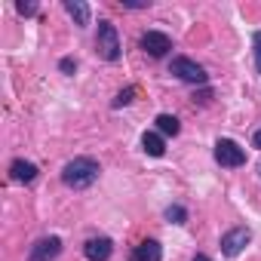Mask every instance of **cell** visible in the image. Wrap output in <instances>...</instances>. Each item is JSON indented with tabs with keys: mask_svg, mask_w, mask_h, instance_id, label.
<instances>
[{
	"mask_svg": "<svg viewBox=\"0 0 261 261\" xmlns=\"http://www.w3.org/2000/svg\"><path fill=\"white\" fill-rule=\"evenodd\" d=\"M65 10H68V16H71L77 25H89V7H86V4H80V0H68Z\"/></svg>",
	"mask_w": 261,
	"mask_h": 261,
	"instance_id": "cell-12",
	"label": "cell"
},
{
	"mask_svg": "<svg viewBox=\"0 0 261 261\" xmlns=\"http://www.w3.org/2000/svg\"><path fill=\"white\" fill-rule=\"evenodd\" d=\"M16 10H19L22 16H34V13H37V4H25V0H22V4H16Z\"/></svg>",
	"mask_w": 261,
	"mask_h": 261,
	"instance_id": "cell-17",
	"label": "cell"
},
{
	"mask_svg": "<svg viewBox=\"0 0 261 261\" xmlns=\"http://www.w3.org/2000/svg\"><path fill=\"white\" fill-rule=\"evenodd\" d=\"M215 160H218L221 166H227V169H237V166L246 163V151H243L233 139H218V145H215Z\"/></svg>",
	"mask_w": 261,
	"mask_h": 261,
	"instance_id": "cell-3",
	"label": "cell"
},
{
	"mask_svg": "<svg viewBox=\"0 0 261 261\" xmlns=\"http://www.w3.org/2000/svg\"><path fill=\"white\" fill-rule=\"evenodd\" d=\"M255 148H261V129L255 133Z\"/></svg>",
	"mask_w": 261,
	"mask_h": 261,
	"instance_id": "cell-19",
	"label": "cell"
},
{
	"mask_svg": "<svg viewBox=\"0 0 261 261\" xmlns=\"http://www.w3.org/2000/svg\"><path fill=\"white\" fill-rule=\"evenodd\" d=\"M252 46H255V68H258V74H261V31H255Z\"/></svg>",
	"mask_w": 261,
	"mask_h": 261,
	"instance_id": "cell-16",
	"label": "cell"
},
{
	"mask_svg": "<svg viewBox=\"0 0 261 261\" xmlns=\"http://www.w3.org/2000/svg\"><path fill=\"white\" fill-rule=\"evenodd\" d=\"M166 218H169L172 224H185V221H188V212H185L181 206H169V209H166Z\"/></svg>",
	"mask_w": 261,
	"mask_h": 261,
	"instance_id": "cell-14",
	"label": "cell"
},
{
	"mask_svg": "<svg viewBox=\"0 0 261 261\" xmlns=\"http://www.w3.org/2000/svg\"><path fill=\"white\" fill-rule=\"evenodd\" d=\"M194 261H212V258H206V255H194Z\"/></svg>",
	"mask_w": 261,
	"mask_h": 261,
	"instance_id": "cell-20",
	"label": "cell"
},
{
	"mask_svg": "<svg viewBox=\"0 0 261 261\" xmlns=\"http://www.w3.org/2000/svg\"><path fill=\"white\" fill-rule=\"evenodd\" d=\"M59 252H62V240H59V237H46V240L34 243L31 258H34V261H53Z\"/></svg>",
	"mask_w": 261,
	"mask_h": 261,
	"instance_id": "cell-8",
	"label": "cell"
},
{
	"mask_svg": "<svg viewBox=\"0 0 261 261\" xmlns=\"http://www.w3.org/2000/svg\"><path fill=\"white\" fill-rule=\"evenodd\" d=\"M157 129L163 136H178L181 133V123H178V117H172V114H160L157 117Z\"/></svg>",
	"mask_w": 261,
	"mask_h": 261,
	"instance_id": "cell-13",
	"label": "cell"
},
{
	"mask_svg": "<svg viewBox=\"0 0 261 261\" xmlns=\"http://www.w3.org/2000/svg\"><path fill=\"white\" fill-rule=\"evenodd\" d=\"M74 68H77V62H74V59H62V71H65V74H71Z\"/></svg>",
	"mask_w": 261,
	"mask_h": 261,
	"instance_id": "cell-18",
	"label": "cell"
},
{
	"mask_svg": "<svg viewBox=\"0 0 261 261\" xmlns=\"http://www.w3.org/2000/svg\"><path fill=\"white\" fill-rule=\"evenodd\" d=\"M111 252H114V243H111L108 237H92V240H86V246H83L86 261H108Z\"/></svg>",
	"mask_w": 261,
	"mask_h": 261,
	"instance_id": "cell-7",
	"label": "cell"
},
{
	"mask_svg": "<svg viewBox=\"0 0 261 261\" xmlns=\"http://www.w3.org/2000/svg\"><path fill=\"white\" fill-rule=\"evenodd\" d=\"M163 258V249L157 240H145L133 249V255H129V261H160Z\"/></svg>",
	"mask_w": 261,
	"mask_h": 261,
	"instance_id": "cell-9",
	"label": "cell"
},
{
	"mask_svg": "<svg viewBox=\"0 0 261 261\" xmlns=\"http://www.w3.org/2000/svg\"><path fill=\"white\" fill-rule=\"evenodd\" d=\"M249 240H252L249 227H233V230H227V233L221 237V252H224V255H240Z\"/></svg>",
	"mask_w": 261,
	"mask_h": 261,
	"instance_id": "cell-6",
	"label": "cell"
},
{
	"mask_svg": "<svg viewBox=\"0 0 261 261\" xmlns=\"http://www.w3.org/2000/svg\"><path fill=\"white\" fill-rule=\"evenodd\" d=\"M10 175H13L16 181H34V178H37V166L28 163V160H13Z\"/></svg>",
	"mask_w": 261,
	"mask_h": 261,
	"instance_id": "cell-10",
	"label": "cell"
},
{
	"mask_svg": "<svg viewBox=\"0 0 261 261\" xmlns=\"http://www.w3.org/2000/svg\"><path fill=\"white\" fill-rule=\"evenodd\" d=\"M169 71H172L175 77L188 80V83H206V71H203L194 59H172Z\"/></svg>",
	"mask_w": 261,
	"mask_h": 261,
	"instance_id": "cell-4",
	"label": "cell"
},
{
	"mask_svg": "<svg viewBox=\"0 0 261 261\" xmlns=\"http://www.w3.org/2000/svg\"><path fill=\"white\" fill-rule=\"evenodd\" d=\"M98 163L92 160V157H74L68 166H65V172H62V178H65V185L68 188H89L95 178H98Z\"/></svg>",
	"mask_w": 261,
	"mask_h": 261,
	"instance_id": "cell-1",
	"label": "cell"
},
{
	"mask_svg": "<svg viewBox=\"0 0 261 261\" xmlns=\"http://www.w3.org/2000/svg\"><path fill=\"white\" fill-rule=\"evenodd\" d=\"M142 148H145V154H151V157H163V154H166L163 136H157V133H145V136H142Z\"/></svg>",
	"mask_w": 261,
	"mask_h": 261,
	"instance_id": "cell-11",
	"label": "cell"
},
{
	"mask_svg": "<svg viewBox=\"0 0 261 261\" xmlns=\"http://www.w3.org/2000/svg\"><path fill=\"white\" fill-rule=\"evenodd\" d=\"M133 95H136V89H133V86H129V89H123V92L114 98V108H123V105H129V101H133Z\"/></svg>",
	"mask_w": 261,
	"mask_h": 261,
	"instance_id": "cell-15",
	"label": "cell"
},
{
	"mask_svg": "<svg viewBox=\"0 0 261 261\" xmlns=\"http://www.w3.org/2000/svg\"><path fill=\"white\" fill-rule=\"evenodd\" d=\"M95 49H98V56L108 59V62H117V59H120V37H117V28H114L111 22H98Z\"/></svg>",
	"mask_w": 261,
	"mask_h": 261,
	"instance_id": "cell-2",
	"label": "cell"
},
{
	"mask_svg": "<svg viewBox=\"0 0 261 261\" xmlns=\"http://www.w3.org/2000/svg\"><path fill=\"white\" fill-rule=\"evenodd\" d=\"M142 49H145L148 56H154V59H163V56L172 49V40H169L163 31H148V34L142 37Z\"/></svg>",
	"mask_w": 261,
	"mask_h": 261,
	"instance_id": "cell-5",
	"label": "cell"
}]
</instances>
